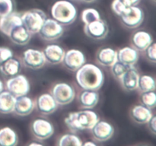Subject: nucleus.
I'll list each match as a JSON object with an SVG mask.
<instances>
[{"mask_svg": "<svg viewBox=\"0 0 156 146\" xmlns=\"http://www.w3.org/2000/svg\"><path fill=\"white\" fill-rule=\"evenodd\" d=\"M22 61L26 67L31 69H39L46 63L42 51L34 49H28L23 53Z\"/></svg>", "mask_w": 156, "mask_h": 146, "instance_id": "nucleus-12", "label": "nucleus"}, {"mask_svg": "<svg viewBox=\"0 0 156 146\" xmlns=\"http://www.w3.org/2000/svg\"><path fill=\"white\" fill-rule=\"evenodd\" d=\"M148 126L149 128V130L152 132L153 135H155L156 134V117L155 115H152V116L151 117L150 120L148 121Z\"/></svg>", "mask_w": 156, "mask_h": 146, "instance_id": "nucleus-37", "label": "nucleus"}, {"mask_svg": "<svg viewBox=\"0 0 156 146\" xmlns=\"http://www.w3.org/2000/svg\"><path fill=\"white\" fill-rule=\"evenodd\" d=\"M140 101L143 106L149 109L155 108L156 105V94L155 91L142 92L140 96Z\"/></svg>", "mask_w": 156, "mask_h": 146, "instance_id": "nucleus-30", "label": "nucleus"}, {"mask_svg": "<svg viewBox=\"0 0 156 146\" xmlns=\"http://www.w3.org/2000/svg\"><path fill=\"white\" fill-rule=\"evenodd\" d=\"M131 41L133 48L137 51H144L153 42V40L150 33L144 30H140L133 35Z\"/></svg>", "mask_w": 156, "mask_h": 146, "instance_id": "nucleus-21", "label": "nucleus"}, {"mask_svg": "<svg viewBox=\"0 0 156 146\" xmlns=\"http://www.w3.org/2000/svg\"><path fill=\"white\" fill-rule=\"evenodd\" d=\"M21 70V63L18 59L12 57L0 64V71L7 77H13L19 74Z\"/></svg>", "mask_w": 156, "mask_h": 146, "instance_id": "nucleus-24", "label": "nucleus"}, {"mask_svg": "<svg viewBox=\"0 0 156 146\" xmlns=\"http://www.w3.org/2000/svg\"><path fill=\"white\" fill-rule=\"evenodd\" d=\"M84 31L85 34L91 39L102 40L105 39L108 34V26L106 21L101 18L89 24H85Z\"/></svg>", "mask_w": 156, "mask_h": 146, "instance_id": "nucleus-11", "label": "nucleus"}, {"mask_svg": "<svg viewBox=\"0 0 156 146\" xmlns=\"http://www.w3.org/2000/svg\"><path fill=\"white\" fill-rule=\"evenodd\" d=\"M83 143L80 138L76 135L73 134H66L59 139L58 144L59 146H82Z\"/></svg>", "mask_w": 156, "mask_h": 146, "instance_id": "nucleus-29", "label": "nucleus"}, {"mask_svg": "<svg viewBox=\"0 0 156 146\" xmlns=\"http://www.w3.org/2000/svg\"><path fill=\"white\" fill-rule=\"evenodd\" d=\"M4 90V85H3V82L0 79V93Z\"/></svg>", "mask_w": 156, "mask_h": 146, "instance_id": "nucleus-40", "label": "nucleus"}, {"mask_svg": "<svg viewBox=\"0 0 156 146\" xmlns=\"http://www.w3.org/2000/svg\"><path fill=\"white\" fill-rule=\"evenodd\" d=\"M96 59L100 65L111 67L114 62L117 61V52L110 47L102 48L97 53Z\"/></svg>", "mask_w": 156, "mask_h": 146, "instance_id": "nucleus-22", "label": "nucleus"}, {"mask_svg": "<svg viewBox=\"0 0 156 146\" xmlns=\"http://www.w3.org/2000/svg\"><path fill=\"white\" fill-rule=\"evenodd\" d=\"M101 19V15L99 12L94 9H86L82 13V21L84 24H87L92 21Z\"/></svg>", "mask_w": 156, "mask_h": 146, "instance_id": "nucleus-31", "label": "nucleus"}, {"mask_svg": "<svg viewBox=\"0 0 156 146\" xmlns=\"http://www.w3.org/2000/svg\"><path fill=\"white\" fill-rule=\"evenodd\" d=\"M13 57V52L9 47H0V64Z\"/></svg>", "mask_w": 156, "mask_h": 146, "instance_id": "nucleus-36", "label": "nucleus"}, {"mask_svg": "<svg viewBox=\"0 0 156 146\" xmlns=\"http://www.w3.org/2000/svg\"><path fill=\"white\" fill-rule=\"evenodd\" d=\"M82 145H86V146H88V145L95 146L96 144H95V143H94V142H91V141H87V142L83 143V144H82Z\"/></svg>", "mask_w": 156, "mask_h": 146, "instance_id": "nucleus-39", "label": "nucleus"}, {"mask_svg": "<svg viewBox=\"0 0 156 146\" xmlns=\"http://www.w3.org/2000/svg\"><path fill=\"white\" fill-rule=\"evenodd\" d=\"M117 60L127 66H133L138 62L139 53L133 47H123L117 52Z\"/></svg>", "mask_w": 156, "mask_h": 146, "instance_id": "nucleus-19", "label": "nucleus"}, {"mask_svg": "<svg viewBox=\"0 0 156 146\" xmlns=\"http://www.w3.org/2000/svg\"><path fill=\"white\" fill-rule=\"evenodd\" d=\"M82 2H86V3H91L93 2H94L95 0H82Z\"/></svg>", "mask_w": 156, "mask_h": 146, "instance_id": "nucleus-42", "label": "nucleus"}, {"mask_svg": "<svg viewBox=\"0 0 156 146\" xmlns=\"http://www.w3.org/2000/svg\"><path fill=\"white\" fill-rule=\"evenodd\" d=\"M63 31V27L62 24L57 22L56 20L47 18L44 21L38 33L44 40L52 41L59 39L62 35Z\"/></svg>", "mask_w": 156, "mask_h": 146, "instance_id": "nucleus-6", "label": "nucleus"}, {"mask_svg": "<svg viewBox=\"0 0 156 146\" xmlns=\"http://www.w3.org/2000/svg\"><path fill=\"white\" fill-rule=\"evenodd\" d=\"M152 1H153V2H155V0H152Z\"/></svg>", "mask_w": 156, "mask_h": 146, "instance_id": "nucleus-43", "label": "nucleus"}, {"mask_svg": "<svg viewBox=\"0 0 156 146\" xmlns=\"http://www.w3.org/2000/svg\"><path fill=\"white\" fill-rule=\"evenodd\" d=\"M52 95L58 104L64 106L73 102L76 96V92L72 85L62 82L56 84L53 86Z\"/></svg>", "mask_w": 156, "mask_h": 146, "instance_id": "nucleus-8", "label": "nucleus"}, {"mask_svg": "<svg viewBox=\"0 0 156 146\" xmlns=\"http://www.w3.org/2000/svg\"><path fill=\"white\" fill-rule=\"evenodd\" d=\"M30 130L35 138L39 140H44L53 135L54 128L48 120L44 119H37L32 122Z\"/></svg>", "mask_w": 156, "mask_h": 146, "instance_id": "nucleus-9", "label": "nucleus"}, {"mask_svg": "<svg viewBox=\"0 0 156 146\" xmlns=\"http://www.w3.org/2000/svg\"><path fill=\"white\" fill-rule=\"evenodd\" d=\"M21 18L22 25L31 34L38 33L44 21L47 19V16L44 12L37 9L24 12L21 14Z\"/></svg>", "mask_w": 156, "mask_h": 146, "instance_id": "nucleus-4", "label": "nucleus"}, {"mask_svg": "<svg viewBox=\"0 0 156 146\" xmlns=\"http://www.w3.org/2000/svg\"><path fill=\"white\" fill-rule=\"evenodd\" d=\"M29 145H38V146H40V145H42V144H41V143L34 142V143H30V144H29Z\"/></svg>", "mask_w": 156, "mask_h": 146, "instance_id": "nucleus-41", "label": "nucleus"}, {"mask_svg": "<svg viewBox=\"0 0 156 146\" xmlns=\"http://www.w3.org/2000/svg\"><path fill=\"white\" fill-rule=\"evenodd\" d=\"M120 20L123 25L127 28L133 29L138 27L144 20V12L137 5L129 6L120 15Z\"/></svg>", "mask_w": 156, "mask_h": 146, "instance_id": "nucleus-7", "label": "nucleus"}, {"mask_svg": "<svg viewBox=\"0 0 156 146\" xmlns=\"http://www.w3.org/2000/svg\"><path fill=\"white\" fill-rule=\"evenodd\" d=\"M58 106L59 104L50 94H43L37 98V109L41 113L44 115H49L54 113Z\"/></svg>", "mask_w": 156, "mask_h": 146, "instance_id": "nucleus-14", "label": "nucleus"}, {"mask_svg": "<svg viewBox=\"0 0 156 146\" xmlns=\"http://www.w3.org/2000/svg\"><path fill=\"white\" fill-rule=\"evenodd\" d=\"M46 62L51 65H56L61 63L63 59L65 51L63 49L56 44L48 45L43 50Z\"/></svg>", "mask_w": 156, "mask_h": 146, "instance_id": "nucleus-17", "label": "nucleus"}, {"mask_svg": "<svg viewBox=\"0 0 156 146\" xmlns=\"http://www.w3.org/2000/svg\"><path fill=\"white\" fill-rule=\"evenodd\" d=\"M9 38L14 43L20 46L27 45L30 40L31 33L23 25L18 26L11 30Z\"/></svg>", "mask_w": 156, "mask_h": 146, "instance_id": "nucleus-20", "label": "nucleus"}, {"mask_svg": "<svg viewBox=\"0 0 156 146\" xmlns=\"http://www.w3.org/2000/svg\"><path fill=\"white\" fill-rule=\"evenodd\" d=\"M21 14L12 12V13L0 18V31L9 36L11 30L18 26L22 25Z\"/></svg>", "mask_w": 156, "mask_h": 146, "instance_id": "nucleus-16", "label": "nucleus"}, {"mask_svg": "<svg viewBox=\"0 0 156 146\" xmlns=\"http://www.w3.org/2000/svg\"><path fill=\"white\" fill-rule=\"evenodd\" d=\"M99 100V94L97 91L85 90L79 96V101L81 106L85 109H91L97 105Z\"/></svg>", "mask_w": 156, "mask_h": 146, "instance_id": "nucleus-25", "label": "nucleus"}, {"mask_svg": "<svg viewBox=\"0 0 156 146\" xmlns=\"http://www.w3.org/2000/svg\"><path fill=\"white\" fill-rule=\"evenodd\" d=\"M98 120L99 116L95 112L85 109L79 112L70 113L64 121L70 131L76 132L88 129L91 130Z\"/></svg>", "mask_w": 156, "mask_h": 146, "instance_id": "nucleus-2", "label": "nucleus"}, {"mask_svg": "<svg viewBox=\"0 0 156 146\" xmlns=\"http://www.w3.org/2000/svg\"><path fill=\"white\" fill-rule=\"evenodd\" d=\"M85 56L82 52L73 49L66 52L62 62L67 69L75 71L85 63Z\"/></svg>", "mask_w": 156, "mask_h": 146, "instance_id": "nucleus-10", "label": "nucleus"}, {"mask_svg": "<svg viewBox=\"0 0 156 146\" xmlns=\"http://www.w3.org/2000/svg\"><path fill=\"white\" fill-rule=\"evenodd\" d=\"M111 72H112L113 75L115 78L120 80V78L122 77L125 71L128 69L130 66H127V65H124L123 63L120 62V61L117 60V62H114L112 65H111Z\"/></svg>", "mask_w": 156, "mask_h": 146, "instance_id": "nucleus-32", "label": "nucleus"}, {"mask_svg": "<svg viewBox=\"0 0 156 146\" xmlns=\"http://www.w3.org/2000/svg\"><path fill=\"white\" fill-rule=\"evenodd\" d=\"M137 88L141 92L155 91V81L153 77L147 75H143L140 76L138 82Z\"/></svg>", "mask_w": 156, "mask_h": 146, "instance_id": "nucleus-28", "label": "nucleus"}, {"mask_svg": "<svg viewBox=\"0 0 156 146\" xmlns=\"http://www.w3.org/2000/svg\"><path fill=\"white\" fill-rule=\"evenodd\" d=\"M76 82L84 90L98 91L105 81L103 71L94 64H84L76 71Z\"/></svg>", "mask_w": 156, "mask_h": 146, "instance_id": "nucleus-1", "label": "nucleus"}, {"mask_svg": "<svg viewBox=\"0 0 156 146\" xmlns=\"http://www.w3.org/2000/svg\"><path fill=\"white\" fill-rule=\"evenodd\" d=\"M130 115L136 123L139 124H146L153 114L149 108L143 105H136L131 109Z\"/></svg>", "mask_w": 156, "mask_h": 146, "instance_id": "nucleus-23", "label": "nucleus"}, {"mask_svg": "<svg viewBox=\"0 0 156 146\" xmlns=\"http://www.w3.org/2000/svg\"><path fill=\"white\" fill-rule=\"evenodd\" d=\"M155 50H156V44L155 43L152 42L146 50L145 54H146V59L149 61L152 62V63H155L156 62V56H155Z\"/></svg>", "mask_w": 156, "mask_h": 146, "instance_id": "nucleus-35", "label": "nucleus"}, {"mask_svg": "<svg viewBox=\"0 0 156 146\" xmlns=\"http://www.w3.org/2000/svg\"><path fill=\"white\" fill-rule=\"evenodd\" d=\"M6 89L15 97L27 95L30 91V83L26 76L18 74L8 79Z\"/></svg>", "mask_w": 156, "mask_h": 146, "instance_id": "nucleus-5", "label": "nucleus"}, {"mask_svg": "<svg viewBox=\"0 0 156 146\" xmlns=\"http://www.w3.org/2000/svg\"><path fill=\"white\" fill-rule=\"evenodd\" d=\"M14 10L12 0H0V18L12 13Z\"/></svg>", "mask_w": 156, "mask_h": 146, "instance_id": "nucleus-33", "label": "nucleus"}, {"mask_svg": "<svg viewBox=\"0 0 156 146\" xmlns=\"http://www.w3.org/2000/svg\"><path fill=\"white\" fill-rule=\"evenodd\" d=\"M128 6H126L121 0H114L111 4V9L114 13H115L118 16H120L126 10Z\"/></svg>", "mask_w": 156, "mask_h": 146, "instance_id": "nucleus-34", "label": "nucleus"}, {"mask_svg": "<svg viewBox=\"0 0 156 146\" xmlns=\"http://www.w3.org/2000/svg\"><path fill=\"white\" fill-rule=\"evenodd\" d=\"M126 6L129 7V6L133 5H137L140 2V0H121Z\"/></svg>", "mask_w": 156, "mask_h": 146, "instance_id": "nucleus-38", "label": "nucleus"}, {"mask_svg": "<svg viewBox=\"0 0 156 146\" xmlns=\"http://www.w3.org/2000/svg\"><path fill=\"white\" fill-rule=\"evenodd\" d=\"M16 97L9 91H2L0 93V113L8 114L14 110Z\"/></svg>", "mask_w": 156, "mask_h": 146, "instance_id": "nucleus-26", "label": "nucleus"}, {"mask_svg": "<svg viewBox=\"0 0 156 146\" xmlns=\"http://www.w3.org/2000/svg\"><path fill=\"white\" fill-rule=\"evenodd\" d=\"M77 9L71 2L59 0L51 8V15L62 25H69L77 18Z\"/></svg>", "mask_w": 156, "mask_h": 146, "instance_id": "nucleus-3", "label": "nucleus"}, {"mask_svg": "<svg viewBox=\"0 0 156 146\" xmlns=\"http://www.w3.org/2000/svg\"><path fill=\"white\" fill-rule=\"evenodd\" d=\"M91 131L94 139L98 141H108L114 133V129L111 123L100 120L91 128Z\"/></svg>", "mask_w": 156, "mask_h": 146, "instance_id": "nucleus-13", "label": "nucleus"}, {"mask_svg": "<svg viewBox=\"0 0 156 146\" xmlns=\"http://www.w3.org/2000/svg\"><path fill=\"white\" fill-rule=\"evenodd\" d=\"M140 76L138 70L134 67V65L130 66L120 78L122 87L128 91L136 90Z\"/></svg>", "mask_w": 156, "mask_h": 146, "instance_id": "nucleus-15", "label": "nucleus"}, {"mask_svg": "<svg viewBox=\"0 0 156 146\" xmlns=\"http://www.w3.org/2000/svg\"><path fill=\"white\" fill-rule=\"evenodd\" d=\"M18 141V135L10 127L0 129V146H15Z\"/></svg>", "mask_w": 156, "mask_h": 146, "instance_id": "nucleus-27", "label": "nucleus"}, {"mask_svg": "<svg viewBox=\"0 0 156 146\" xmlns=\"http://www.w3.org/2000/svg\"><path fill=\"white\" fill-rule=\"evenodd\" d=\"M34 105V100L27 96L23 95L17 97L13 112L18 116H25L33 111Z\"/></svg>", "mask_w": 156, "mask_h": 146, "instance_id": "nucleus-18", "label": "nucleus"}]
</instances>
